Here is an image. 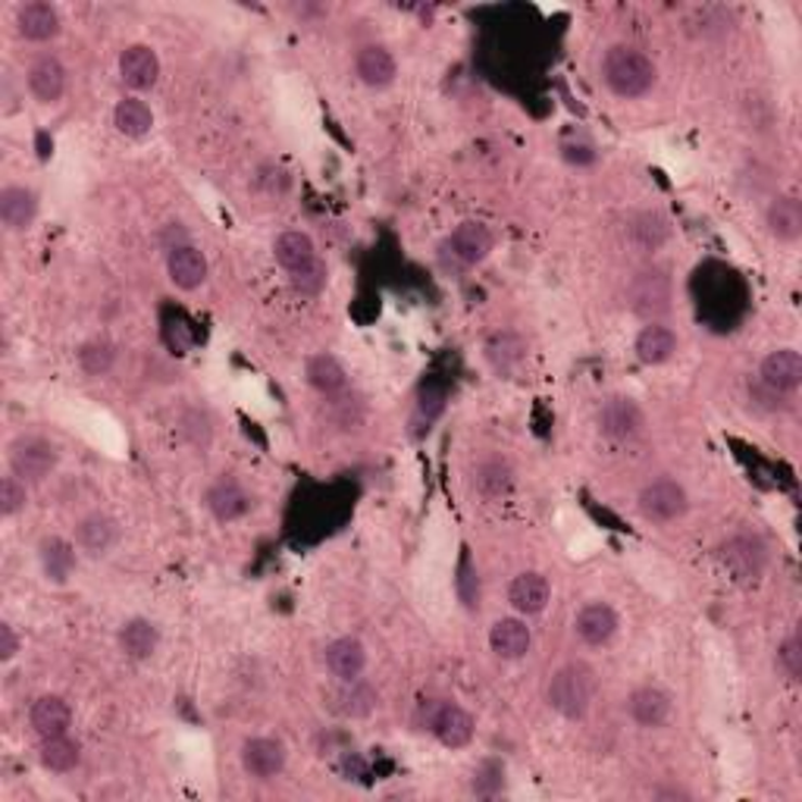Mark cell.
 <instances>
[{
    "mask_svg": "<svg viewBox=\"0 0 802 802\" xmlns=\"http://www.w3.org/2000/svg\"><path fill=\"white\" fill-rule=\"evenodd\" d=\"M38 755H41V765H44L48 772H56V775L73 772V768L79 765V747H76L66 734H63V737H48V740H41Z\"/></svg>",
    "mask_w": 802,
    "mask_h": 802,
    "instance_id": "cell-36",
    "label": "cell"
},
{
    "mask_svg": "<svg viewBox=\"0 0 802 802\" xmlns=\"http://www.w3.org/2000/svg\"><path fill=\"white\" fill-rule=\"evenodd\" d=\"M242 768L251 777L270 780L285 768V747L273 737H251L242 747Z\"/></svg>",
    "mask_w": 802,
    "mask_h": 802,
    "instance_id": "cell-15",
    "label": "cell"
},
{
    "mask_svg": "<svg viewBox=\"0 0 802 802\" xmlns=\"http://www.w3.org/2000/svg\"><path fill=\"white\" fill-rule=\"evenodd\" d=\"M443 260L455 270H471L483 264L493 251V232L483 222H461L448 239L443 242Z\"/></svg>",
    "mask_w": 802,
    "mask_h": 802,
    "instance_id": "cell-5",
    "label": "cell"
},
{
    "mask_svg": "<svg viewBox=\"0 0 802 802\" xmlns=\"http://www.w3.org/2000/svg\"><path fill=\"white\" fill-rule=\"evenodd\" d=\"M445 411V389L427 386L417 398L415 427L417 430H430V423H436V417Z\"/></svg>",
    "mask_w": 802,
    "mask_h": 802,
    "instance_id": "cell-40",
    "label": "cell"
},
{
    "mask_svg": "<svg viewBox=\"0 0 802 802\" xmlns=\"http://www.w3.org/2000/svg\"><path fill=\"white\" fill-rule=\"evenodd\" d=\"M113 364H116V348H113L107 339L85 342L82 352H79V367H82L88 377H104V373H111Z\"/></svg>",
    "mask_w": 802,
    "mask_h": 802,
    "instance_id": "cell-38",
    "label": "cell"
},
{
    "mask_svg": "<svg viewBox=\"0 0 802 802\" xmlns=\"http://www.w3.org/2000/svg\"><path fill=\"white\" fill-rule=\"evenodd\" d=\"M637 358L642 364H664V360L674 358V352H677V335L674 330H667L662 323H649V327H642L637 335Z\"/></svg>",
    "mask_w": 802,
    "mask_h": 802,
    "instance_id": "cell-31",
    "label": "cell"
},
{
    "mask_svg": "<svg viewBox=\"0 0 802 802\" xmlns=\"http://www.w3.org/2000/svg\"><path fill=\"white\" fill-rule=\"evenodd\" d=\"M762 383L772 389V392H797L802 383V358L800 352L793 348H777L768 358L762 360V370H759Z\"/></svg>",
    "mask_w": 802,
    "mask_h": 802,
    "instance_id": "cell-17",
    "label": "cell"
},
{
    "mask_svg": "<svg viewBox=\"0 0 802 802\" xmlns=\"http://www.w3.org/2000/svg\"><path fill=\"white\" fill-rule=\"evenodd\" d=\"M777 662H780V667L787 671V677H790V680H800V674H802L800 634H793V637H787L784 642H780V649H777Z\"/></svg>",
    "mask_w": 802,
    "mask_h": 802,
    "instance_id": "cell-43",
    "label": "cell"
},
{
    "mask_svg": "<svg viewBox=\"0 0 802 802\" xmlns=\"http://www.w3.org/2000/svg\"><path fill=\"white\" fill-rule=\"evenodd\" d=\"M549 596H552V586L543 574L536 571H524L518 574L511 586H508V602L514 606V611L521 614H539V611L549 606Z\"/></svg>",
    "mask_w": 802,
    "mask_h": 802,
    "instance_id": "cell-23",
    "label": "cell"
},
{
    "mask_svg": "<svg viewBox=\"0 0 802 802\" xmlns=\"http://www.w3.org/2000/svg\"><path fill=\"white\" fill-rule=\"evenodd\" d=\"M596 692H599L596 671L586 662H568L552 674V680L546 687V699L561 718L581 721L593 709Z\"/></svg>",
    "mask_w": 802,
    "mask_h": 802,
    "instance_id": "cell-1",
    "label": "cell"
},
{
    "mask_svg": "<svg viewBox=\"0 0 802 802\" xmlns=\"http://www.w3.org/2000/svg\"><path fill=\"white\" fill-rule=\"evenodd\" d=\"M207 508L220 524H232L251 511V496L235 480H217L207 493Z\"/></svg>",
    "mask_w": 802,
    "mask_h": 802,
    "instance_id": "cell-25",
    "label": "cell"
},
{
    "mask_svg": "<svg viewBox=\"0 0 802 802\" xmlns=\"http://www.w3.org/2000/svg\"><path fill=\"white\" fill-rule=\"evenodd\" d=\"M639 514L652 524H671L677 518L687 514L690 508V498H687V489L677 483V480H655L649 486H642V493L637 498Z\"/></svg>",
    "mask_w": 802,
    "mask_h": 802,
    "instance_id": "cell-6",
    "label": "cell"
},
{
    "mask_svg": "<svg viewBox=\"0 0 802 802\" xmlns=\"http://www.w3.org/2000/svg\"><path fill=\"white\" fill-rule=\"evenodd\" d=\"M486 360L498 377H511L526 360V342L518 332H496L486 339Z\"/></svg>",
    "mask_w": 802,
    "mask_h": 802,
    "instance_id": "cell-27",
    "label": "cell"
},
{
    "mask_svg": "<svg viewBox=\"0 0 802 802\" xmlns=\"http://www.w3.org/2000/svg\"><path fill=\"white\" fill-rule=\"evenodd\" d=\"M116 543H119V521L104 511H94L76 524V546L91 558L107 555Z\"/></svg>",
    "mask_w": 802,
    "mask_h": 802,
    "instance_id": "cell-13",
    "label": "cell"
},
{
    "mask_svg": "<svg viewBox=\"0 0 802 802\" xmlns=\"http://www.w3.org/2000/svg\"><path fill=\"white\" fill-rule=\"evenodd\" d=\"M765 222H768V232L775 235L777 242H797L802 235L800 201L790 198V194H777L775 201L768 204V211H765Z\"/></svg>",
    "mask_w": 802,
    "mask_h": 802,
    "instance_id": "cell-29",
    "label": "cell"
},
{
    "mask_svg": "<svg viewBox=\"0 0 802 802\" xmlns=\"http://www.w3.org/2000/svg\"><path fill=\"white\" fill-rule=\"evenodd\" d=\"M671 235V226L664 220L659 211H646V214H637L634 220L627 222V239L631 245L639 251H655L662 249Z\"/></svg>",
    "mask_w": 802,
    "mask_h": 802,
    "instance_id": "cell-32",
    "label": "cell"
},
{
    "mask_svg": "<svg viewBox=\"0 0 802 802\" xmlns=\"http://www.w3.org/2000/svg\"><path fill=\"white\" fill-rule=\"evenodd\" d=\"M602 79L611 91L624 101H637L652 91L659 79V69L649 56L631 48V44H614L602 56Z\"/></svg>",
    "mask_w": 802,
    "mask_h": 802,
    "instance_id": "cell-2",
    "label": "cell"
},
{
    "mask_svg": "<svg viewBox=\"0 0 802 802\" xmlns=\"http://www.w3.org/2000/svg\"><path fill=\"white\" fill-rule=\"evenodd\" d=\"M166 273H169L176 289L194 292L207 279V257L194 245H173L169 254H166Z\"/></svg>",
    "mask_w": 802,
    "mask_h": 802,
    "instance_id": "cell-16",
    "label": "cell"
},
{
    "mask_svg": "<svg viewBox=\"0 0 802 802\" xmlns=\"http://www.w3.org/2000/svg\"><path fill=\"white\" fill-rule=\"evenodd\" d=\"M16 652H20V637H16V631H13L10 624H0V659L10 662V659H16Z\"/></svg>",
    "mask_w": 802,
    "mask_h": 802,
    "instance_id": "cell-45",
    "label": "cell"
},
{
    "mask_svg": "<svg viewBox=\"0 0 802 802\" xmlns=\"http://www.w3.org/2000/svg\"><path fill=\"white\" fill-rule=\"evenodd\" d=\"M113 126H116L123 136H129V139H141V136L151 132L154 113H151V107H148L141 98H123V101L116 104V111H113Z\"/></svg>",
    "mask_w": 802,
    "mask_h": 802,
    "instance_id": "cell-33",
    "label": "cell"
},
{
    "mask_svg": "<svg viewBox=\"0 0 802 802\" xmlns=\"http://www.w3.org/2000/svg\"><path fill=\"white\" fill-rule=\"evenodd\" d=\"M28 91L35 101L41 104H56L63 94H66V66L56 60V56L44 54L38 56L31 66H28Z\"/></svg>",
    "mask_w": 802,
    "mask_h": 802,
    "instance_id": "cell-14",
    "label": "cell"
},
{
    "mask_svg": "<svg viewBox=\"0 0 802 802\" xmlns=\"http://www.w3.org/2000/svg\"><path fill=\"white\" fill-rule=\"evenodd\" d=\"M721 561L727 568V574L737 583H755L765 574V564H768V549L759 536H730L724 546H721Z\"/></svg>",
    "mask_w": 802,
    "mask_h": 802,
    "instance_id": "cell-7",
    "label": "cell"
},
{
    "mask_svg": "<svg viewBox=\"0 0 802 802\" xmlns=\"http://www.w3.org/2000/svg\"><path fill=\"white\" fill-rule=\"evenodd\" d=\"M28 721H31V730L48 740V737H63L69 734V724H73V709L66 699L60 696H41L31 712H28Z\"/></svg>",
    "mask_w": 802,
    "mask_h": 802,
    "instance_id": "cell-20",
    "label": "cell"
},
{
    "mask_svg": "<svg viewBox=\"0 0 802 802\" xmlns=\"http://www.w3.org/2000/svg\"><path fill=\"white\" fill-rule=\"evenodd\" d=\"M339 699V712L342 715H348V718H364V715H370L373 709H377V702H380V696L373 687H367V684H360V680H348L345 684V690L335 696Z\"/></svg>",
    "mask_w": 802,
    "mask_h": 802,
    "instance_id": "cell-37",
    "label": "cell"
},
{
    "mask_svg": "<svg viewBox=\"0 0 802 802\" xmlns=\"http://www.w3.org/2000/svg\"><path fill=\"white\" fill-rule=\"evenodd\" d=\"M627 712L639 727H662L674 712V699L662 687H639L627 699Z\"/></svg>",
    "mask_w": 802,
    "mask_h": 802,
    "instance_id": "cell-19",
    "label": "cell"
},
{
    "mask_svg": "<svg viewBox=\"0 0 802 802\" xmlns=\"http://www.w3.org/2000/svg\"><path fill=\"white\" fill-rule=\"evenodd\" d=\"M355 73H358L360 82L370 85V88H389L398 76V63H395V56L389 54L386 48L367 44L355 56Z\"/></svg>",
    "mask_w": 802,
    "mask_h": 802,
    "instance_id": "cell-26",
    "label": "cell"
},
{
    "mask_svg": "<svg viewBox=\"0 0 802 802\" xmlns=\"http://www.w3.org/2000/svg\"><path fill=\"white\" fill-rule=\"evenodd\" d=\"M618 627H621L618 611L611 609L609 602H589L574 618V631L586 646H609Z\"/></svg>",
    "mask_w": 802,
    "mask_h": 802,
    "instance_id": "cell-12",
    "label": "cell"
},
{
    "mask_svg": "<svg viewBox=\"0 0 802 802\" xmlns=\"http://www.w3.org/2000/svg\"><path fill=\"white\" fill-rule=\"evenodd\" d=\"M501 784H505V768L498 765V762H483L476 772H473V790L480 793V797H493L501 790Z\"/></svg>",
    "mask_w": 802,
    "mask_h": 802,
    "instance_id": "cell-42",
    "label": "cell"
},
{
    "mask_svg": "<svg viewBox=\"0 0 802 802\" xmlns=\"http://www.w3.org/2000/svg\"><path fill=\"white\" fill-rule=\"evenodd\" d=\"M307 383L323 395H335L348 386V373L332 355H317L307 360Z\"/></svg>",
    "mask_w": 802,
    "mask_h": 802,
    "instance_id": "cell-35",
    "label": "cell"
},
{
    "mask_svg": "<svg viewBox=\"0 0 802 802\" xmlns=\"http://www.w3.org/2000/svg\"><path fill=\"white\" fill-rule=\"evenodd\" d=\"M455 586H458V599L464 602V609H480V577H476V568H473L471 552L461 555L458 561V577H455Z\"/></svg>",
    "mask_w": 802,
    "mask_h": 802,
    "instance_id": "cell-39",
    "label": "cell"
},
{
    "mask_svg": "<svg viewBox=\"0 0 802 802\" xmlns=\"http://www.w3.org/2000/svg\"><path fill=\"white\" fill-rule=\"evenodd\" d=\"M63 28V20H60V10L54 3H26L16 10V31L26 38V41H54Z\"/></svg>",
    "mask_w": 802,
    "mask_h": 802,
    "instance_id": "cell-18",
    "label": "cell"
},
{
    "mask_svg": "<svg viewBox=\"0 0 802 802\" xmlns=\"http://www.w3.org/2000/svg\"><path fill=\"white\" fill-rule=\"evenodd\" d=\"M699 35L702 38H721V35H727L730 31V13L727 10H721V7H712V10H702L699 13Z\"/></svg>",
    "mask_w": 802,
    "mask_h": 802,
    "instance_id": "cell-44",
    "label": "cell"
},
{
    "mask_svg": "<svg viewBox=\"0 0 802 802\" xmlns=\"http://www.w3.org/2000/svg\"><path fill=\"white\" fill-rule=\"evenodd\" d=\"M56 468V448L41 436H23L10 445V471L23 483H41Z\"/></svg>",
    "mask_w": 802,
    "mask_h": 802,
    "instance_id": "cell-8",
    "label": "cell"
},
{
    "mask_svg": "<svg viewBox=\"0 0 802 802\" xmlns=\"http://www.w3.org/2000/svg\"><path fill=\"white\" fill-rule=\"evenodd\" d=\"M427 727L448 749H464L473 740V718L455 702H436L427 712Z\"/></svg>",
    "mask_w": 802,
    "mask_h": 802,
    "instance_id": "cell-10",
    "label": "cell"
},
{
    "mask_svg": "<svg viewBox=\"0 0 802 802\" xmlns=\"http://www.w3.org/2000/svg\"><path fill=\"white\" fill-rule=\"evenodd\" d=\"M157 646H161V631H157V624L148 621V618H129V621L119 627V649H123L129 659H136V662L151 659V655L157 652Z\"/></svg>",
    "mask_w": 802,
    "mask_h": 802,
    "instance_id": "cell-28",
    "label": "cell"
},
{
    "mask_svg": "<svg viewBox=\"0 0 802 802\" xmlns=\"http://www.w3.org/2000/svg\"><path fill=\"white\" fill-rule=\"evenodd\" d=\"M473 483H476V493L486 498V501H501V498L511 493L514 476H511V468H508L505 461L489 458V461H483V464L476 468Z\"/></svg>",
    "mask_w": 802,
    "mask_h": 802,
    "instance_id": "cell-34",
    "label": "cell"
},
{
    "mask_svg": "<svg viewBox=\"0 0 802 802\" xmlns=\"http://www.w3.org/2000/svg\"><path fill=\"white\" fill-rule=\"evenodd\" d=\"M596 423H599V433L609 436V440H634L642 430L646 417H642V408L631 395H611V398L602 402Z\"/></svg>",
    "mask_w": 802,
    "mask_h": 802,
    "instance_id": "cell-9",
    "label": "cell"
},
{
    "mask_svg": "<svg viewBox=\"0 0 802 802\" xmlns=\"http://www.w3.org/2000/svg\"><path fill=\"white\" fill-rule=\"evenodd\" d=\"M530 627H526L521 618H501L493 624V631H489V646H493V652H496L498 659H505V662H518V659H524L526 652H530Z\"/></svg>",
    "mask_w": 802,
    "mask_h": 802,
    "instance_id": "cell-24",
    "label": "cell"
},
{
    "mask_svg": "<svg viewBox=\"0 0 802 802\" xmlns=\"http://www.w3.org/2000/svg\"><path fill=\"white\" fill-rule=\"evenodd\" d=\"M38 558H41V571H44L48 581L66 583L76 571V546L60 539V536H48L38 546Z\"/></svg>",
    "mask_w": 802,
    "mask_h": 802,
    "instance_id": "cell-30",
    "label": "cell"
},
{
    "mask_svg": "<svg viewBox=\"0 0 802 802\" xmlns=\"http://www.w3.org/2000/svg\"><path fill=\"white\" fill-rule=\"evenodd\" d=\"M26 483L20 476H3L0 480V514L3 518H13L26 508Z\"/></svg>",
    "mask_w": 802,
    "mask_h": 802,
    "instance_id": "cell-41",
    "label": "cell"
},
{
    "mask_svg": "<svg viewBox=\"0 0 802 802\" xmlns=\"http://www.w3.org/2000/svg\"><path fill=\"white\" fill-rule=\"evenodd\" d=\"M671 298H674V285L671 277L659 270V267H646L627 285V302L634 307V314L655 323L662 314L671 310Z\"/></svg>",
    "mask_w": 802,
    "mask_h": 802,
    "instance_id": "cell-4",
    "label": "cell"
},
{
    "mask_svg": "<svg viewBox=\"0 0 802 802\" xmlns=\"http://www.w3.org/2000/svg\"><path fill=\"white\" fill-rule=\"evenodd\" d=\"M38 217V194L26 186H7L0 192V220L13 232H26Z\"/></svg>",
    "mask_w": 802,
    "mask_h": 802,
    "instance_id": "cell-22",
    "label": "cell"
},
{
    "mask_svg": "<svg viewBox=\"0 0 802 802\" xmlns=\"http://www.w3.org/2000/svg\"><path fill=\"white\" fill-rule=\"evenodd\" d=\"M273 254L277 260L289 270V277L295 282V289L302 295H317L327 282V270L317 257V249L310 242L307 232H298V229H289L282 232L277 242H273Z\"/></svg>",
    "mask_w": 802,
    "mask_h": 802,
    "instance_id": "cell-3",
    "label": "cell"
},
{
    "mask_svg": "<svg viewBox=\"0 0 802 802\" xmlns=\"http://www.w3.org/2000/svg\"><path fill=\"white\" fill-rule=\"evenodd\" d=\"M323 659H327V667H330L332 677H339L342 684H348V680H358L360 674H364V667H367V649H364L360 639L339 637L327 646V655Z\"/></svg>",
    "mask_w": 802,
    "mask_h": 802,
    "instance_id": "cell-21",
    "label": "cell"
},
{
    "mask_svg": "<svg viewBox=\"0 0 802 802\" xmlns=\"http://www.w3.org/2000/svg\"><path fill=\"white\" fill-rule=\"evenodd\" d=\"M119 79L132 91H151L161 79V56L148 44H129L119 54Z\"/></svg>",
    "mask_w": 802,
    "mask_h": 802,
    "instance_id": "cell-11",
    "label": "cell"
}]
</instances>
